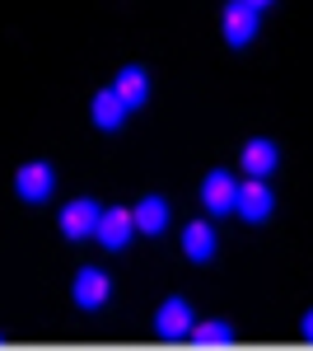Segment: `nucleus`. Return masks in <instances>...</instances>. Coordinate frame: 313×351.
Here are the masks:
<instances>
[{
    "label": "nucleus",
    "mask_w": 313,
    "mask_h": 351,
    "mask_svg": "<svg viewBox=\"0 0 313 351\" xmlns=\"http://www.w3.org/2000/svg\"><path fill=\"white\" fill-rule=\"evenodd\" d=\"M220 33H225L229 47H248L262 33V10H253L248 0H229V5L220 10Z\"/></svg>",
    "instance_id": "1"
},
{
    "label": "nucleus",
    "mask_w": 313,
    "mask_h": 351,
    "mask_svg": "<svg viewBox=\"0 0 313 351\" xmlns=\"http://www.w3.org/2000/svg\"><path fill=\"white\" fill-rule=\"evenodd\" d=\"M71 300H75V309H103L108 300H112V281H108L103 267H79L75 281H71Z\"/></svg>",
    "instance_id": "2"
},
{
    "label": "nucleus",
    "mask_w": 313,
    "mask_h": 351,
    "mask_svg": "<svg viewBox=\"0 0 313 351\" xmlns=\"http://www.w3.org/2000/svg\"><path fill=\"white\" fill-rule=\"evenodd\" d=\"M56 188V173L47 160H28L19 164V173H14V192H19V202H28V206H38V202H47Z\"/></svg>",
    "instance_id": "3"
},
{
    "label": "nucleus",
    "mask_w": 313,
    "mask_h": 351,
    "mask_svg": "<svg viewBox=\"0 0 313 351\" xmlns=\"http://www.w3.org/2000/svg\"><path fill=\"white\" fill-rule=\"evenodd\" d=\"M131 234H136V216H131V206H103V211H99L94 239L103 243L108 253L127 248V243H131Z\"/></svg>",
    "instance_id": "4"
},
{
    "label": "nucleus",
    "mask_w": 313,
    "mask_h": 351,
    "mask_svg": "<svg viewBox=\"0 0 313 351\" xmlns=\"http://www.w3.org/2000/svg\"><path fill=\"white\" fill-rule=\"evenodd\" d=\"M192 324H197V314H192V304H187L183 295H168L155 309V332H159V337H168V342L192 337Z\"/></svg>",
    "instance_id": "5"
},
{
    "label": "nucleus",
    "mask_w": 313,
    "mask_h": 351,
    "mask_svg": "<svg viewBox=\"0 0 313 351\" xmlns=\"http://www.w3.org/2000/svg\"><path fill=\"white\" fill-rule=\"evenodd\" d=\"M271 188H266V178H243L238 183V197H234V216H243L248 225H262V220H271Z\"/></svg>",
    "instance_id": "6"
},
{
    "label": "nucleus",
    "mask_w": 313,
    "mask_h": 351,
    "mask_svg": "<svg viewBox=\"0 0 313 351\" xmlns=\"http://www.w3.org/2000/svg\"><path fill=\"white\" fill-rule=\"evenodd\" d=\"M234 197H238L234 173L215 169V173H206V178H201V206H206L210 216H229V211H234Z\"/></svg>",
    "instance_id": "7"
},
{
    "label": "nucleus",
    "mask_w": 313,
    "mask_h": 351,
    "mask_svg": "<svg viewBox=\"0 0 313 351\" xmlns=\"http://www.w3.org/2000/svg\"><path fill=\"white\" fill-rule=\"evenodd\" d=\"M99 211H103V206H99L94 197H75V202L61 211V234H66V239H75V243L89 239V234H94V225H99Z\"/></svg>",
    "instance_id": "8"
},
{
    "label": "nucleus",
    "mask_w": 313,
    "mask_h": 351,
    "mask_svg": "<svg viewBox=\"0 0 313 351\" xmlns=\"http://www.w3.org/2000/svg\"><path fill=\"white\" fill-rule=\"evenodd\" d=\"M276 164H281V150H276V141H266V136H253V141L243 145V155H238V169H243L248 178L276 173Z\"/></svg>",
    "instance_id": "9"
},
{
    "label": "nucleus",
    "mask_w": 313,
    "mask_h": 351,
    "mask_svg": "<svg viewBox=\"0 0 313 351\" xmlns=\"http://www.w3.org/2000/svg\"><path fill=\"white\" fill-rule=\"evenodd\" d=\"M112 89H117V99L127 104V112L150 104V75H145L140 66H122V71H117V80H112Z\"/></svg>",
    "instance_id": "10"
},
{
    "label": "nucleus",
    "mask_w": 313,
    "mask_h": 351,
    "mask_svg": "<svg viewBox=\"0 0 313 351\" xmlns=\"http://www.w3.org/2000/svg\"><path fill=\"white\" fill-rule=\"evenodd\" d=\"M215 248H220L215 225H210V220H187V230H183V253L187 258H192V263H210Z\"/></svg>",
    "instance_id": "11"
},
{
    "label": "nucleus",
    "mask_w": 313,
    "mask_h": 351,
    "mask_svg": "<svg viewBox=\"0 0 313 351\" xmlns=\"http://www.w3.org/2000/svg\"><path fill=\"white\" fill-rule=\"evenodd\" d=\"M89 117H94V127H99V132H122V122H127V104L117 99V89H112V84L94 94Z\"/></svg>",
    "instance_id": "12"
},
{
    "label": "nucleus",
    "mask_w": 313,
    "mask_h": 351,
    "mask_svg": "<svg viewBox=\"0 0 313 351\" xmlns=\"http://www.w3.org/2000/svg\"><path fill=\"white\" fill-rule=\"evenodd\" d=\"M131 216H136V230L140 234H164V225H168V202L164 197H140L136 206H131Z\"/></svg>",
    "instance_id": "13"
},
{
    "label": "nucleus",
    "mask_w": 313,
    "mask_h": 351,
    "mask_svg": "<svg viewBox=\"0 0 313 351\" xmlns=\"http://www.w3.org/2000/svg\"><path fill=\"white\" fill-rule=\"evenodd\" d=\"M192 342H201V347H225V342H234V324H229V319L192 324Z\"/></svg>",
    "instance_id": "14"
},
{
    "label": "nucleus",
    "mask_w": 313,
    "mask_h": 351,
    "mask_svg": "<svg viewBox=\"0 0 313 351\" xmlns=\"http://www.w3.org/2000/svg\"><path fill=\"white\" fill-rule=\"evenodd\" d=\"M299 337H304V342H313V309L299 319Z\"/></svg>",
    "instance_id": "15"
},
{
    "label": "nucleus",
    "mask_w": 313,
    "mask_h": 351,
    "mask_svg": "<svg viewBox=\"0 0 313 351\" xmlns=\"http://www.w3.org/2000/svg\"><path fill=\"white\" fill-rule=\"evenodd\" d=\"M248 5H253V10H266V5H271V0H248Z\"/></svg>",
    "instance_id": "16"
}]
</instances>
